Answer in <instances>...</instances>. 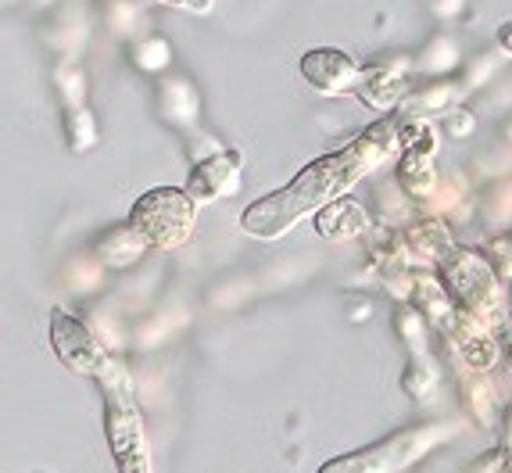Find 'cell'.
Masks as SVG:
<instances>
[{
    "mask_svg": "<svg viewBox=\"0 0 512 473\" xmlns=\"http://www.w3.org/2000/svg\"><path fill=\"white\" fill-rule=\"evenodd\" d=\"M129 223L137 226L154 248H180L197 223V198L180 187H154L133 205Z\"/></svg>",
    "mask_w": 512,
    "mask_h": 473,
    "instance_id": "cell-3",
    "label": "cell"
},
{
    "mask_svg": "<svg viewBox=\"0 0 512 473\" xmlns=\"http://www.w3.org/2000/svg\"><path fill=\"white\" fill-rule=\"evenodd\" d=\"M362 230H366V212L351 198L333 201V205L319 215V233H323V237H355V233H362Z\"/></svg>",
    "mask_w": 512,
    "mask_h": 473,
    "instance_id": "cell-11",
    "label": "cell"
},
{
    "mask_svg": "<svg viewBox=\"0 0 512 473\" xmlns=\"http://www.w3.org/2000/svg\"><path fill=\"white\" fill-rule=\"evenodd\" d=\"M444 430L441 427H419V430H402V434H394L391 441H380L373 445L369 452H355V456H344V459H333L326 463L323 470H402L409 466L416 456H423L430 448V441L441 438Z\"/></svg>",
    "mask_w": 512,
    "mask_h": 473,
    "instance_id": "cell-4",
    "label": "cell"
},
{
    "mask_svg": "<svg viewBox=\"0 0 512 473\" xmlns=\"http://www.w3.org/2000/svg\"><path fill=\"white\" fill-rule=\"evenodd\" d=\"M359 94L366 97L376 108H391L398 97L405 94V76L394 69H384V65H373V69H362V83Z\"/></svg>",
    "mask_w": 512,
    "mask_h": 473,
    "instance_id": "cell-10",
    "label": "cell"
},
{
    "mask_svg": "<svg viewBox=\"0 0 512 473\" xmlns=\"http://www.w3.org/2000/svg\"><path fill=\"white\" fill-rule=\"evenodd\" d=\"M301 76L316 86L319 94H330V97L359 94V83H362L359 65L344 51H333V47L308 51L305 58H301Z\"/></svg>",
    "mask_w": 512,
    "mask_h": 473,
    "instance_id": "cell-6",
    "label": "cell"
},
{
    "mask_svg": "<svg viewBox=\"0 0 512 473\" xmlns=\"http://www.w3.org/2000/svg\"><path fill=\"white\" fill-rule=\"evenodd\" d=\"M402 133V165H398V180L402 187H409L412 194H430L434 187V147H437V133L427 122H409V126L398 129Z\"/></svg>",
    "mask_w": 512,
    "mask_h": 473,
    "instance_id": "cell-7",
    "label": "cell"
},
{
    "mask_svg": "<svg viewBox=\"0 0 512 473\" xmlns=\"http://www.w3.org/2000/svg\"><path fill=\"white\" fill-rule=\"evenodd\" d=\"M51 344L65 366H72L76 373H86V377H101L111 362H115V359H108L101 341H97L79 319H72L69 312H61V309L51 312Z\"/></svg>",
    "mask_w": 512,
    "mask_h": 473,
    "instance_id": "cell-5",
    "label": "cell"
},
{
    "mask_svg": "<svg viewBox=\"0 0 512 473\" xmlns=\"http://www.w3.org/2000/svg\"><path fill=\"white\" fill-rule=\"evenodd\" d=\"M448 287L459 298H480L491 287V269L484 266V258L473 251H452L448 255Z\"/></svg>",
    "mask_w": 512,
    "mask_h": 473,
    "instance_id": "cell-9",
    "label": "cell"
},
{
    "mask_svg": "<svg viewBox=\"0 0 512 473\" xmlns=\"http://www.w3.org/2000/svg\"><path fill=\"white\" fill-rule=\"evenodd\" d=\"M505 359H509V370H512V344L505 348Z\"/></svg>",
    "mask_w": 512,
    "mask_h": 473,
    "instance_id": "cell-14",
    "label": "cell"
},
{
    "mask_svg": "<svg viewBox=\"0 0 512 473\" xmlns=\"http://www.w3.org/2000/svg\"><path fill=\"white\" fill-rule=\"evenodd\" d=\"M498 43H502L505 51H512V22H505V26L498 29Z\"/></svg>",
    "mask_w": 512,
    "mask_h": 473,
    "instance_id": "cell-13",
    "label": "cell"
},
{
    "mask_svg": "<svg viewBox=\"0 0 512 473\" xmlns=\"http://www.w3.org/2000/svg\"><path fill=\"white\" fill-rule=\"evenodd\" d=\"M398 137H402V133H398V122L394 119L369 126L359 140H351L348 147L333 151V155L316 158V162L305 165L283 190L255 201V205L244 212V219H240V230L251 233V237H262V241H273V237L287 233L301 215H308L312 208L333 201L344 187L359 183L366 172H373L376 165L391 155V147L398 144Z\"/></svg>",
    "mask_w": 512,
    "mask_h": 473,
    "instance_id": "cell-1",
    "label": "cell"
},
{
    "mask_svg": "<svg viewBox=\"0 0 512 473\" xmlns=\"http://www.w3.org/2000/svg\"><path fill=\"white\" fill-rule=\"evenodd\" d=\"M104 395V434L115 452V463L122 473H144L147 470V448H144V423H140L137 405H133V384L119 362H111L108 370L97 377Z\"/></svg>",
    "mask_w": 512,
    "mask_h": 473,
    "instance_id": "cell-2",
    "label": "cell"
},
{
    "mask_svg": "<svg viewBox=\"0 0 512 473\" xmlns=\"http://www.w3.org/2000/svg\"><path fill=\"white\" fill-rule=\"evenodd\" d=\"M240 172H244V158H240L237 151L197 158L194 172H190V180H187V190L197 201L230 198L240 187Z\"/></svg>",
    "mask_w": 512,
    "mask_h": 473,
    "instance_id": "cell-8",
    "label": "cell"
},
{
    "mask_svg": "<svg viewBox=\"0 0 512 473\" xmlns=\"http://www.w3.org/2000/svg\"><path fill=\"white\" fill-rule=\"evenodd\" d=\"M158 4H169V8H187V11H208L212 0H158Z\"/></svg>",
    "mask_w": 512,
    "mask_h": 473,
    "instance_id": "cell-12",
    "label": "cell"
}]
</instances>
